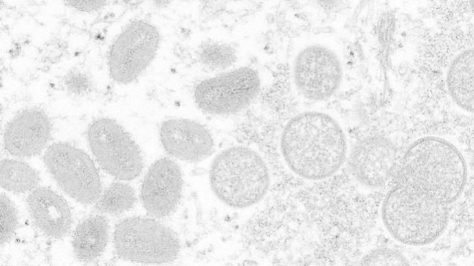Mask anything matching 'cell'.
Returning a JSON list of instances; mask_svg holds the SVG:
<instances>
[{
  "label": "cell",
  "mask_w": 474,
  "mask_h": 266,
  "mask_svg": "<svg viewBox=\"0 0 474 266\" xmlns=\"http://www.w3.org/2000/svg\"><path fill=\"white\" fill-rule=\"evenodd\" d=\"M279 148L284 162L295 175L320 180L341 167L348 144L345 130L335 117L311 110L289 119L281 131Z\"/></svg>",
  "instance_id": "1"
},
{
  "label": "cell",
  "mask_w": 474,
  "mask_h": 266,
  "mask_svg": "<svg viewBox=\"0 0 474 266\" xmlns=\"http://www.w3.org/2000/svg\"><path fill=\"white\" fill-rule=\"evenodd\" d=\"M398 182L450 205L461 195L467 166L458 148L450 141L427 136L407 148L399 164Z\"/></svg>",
  "instance_id": "2"
},
{
  "label": "cell",
  "mask_w": 474,
  "mask_h": 266,
  "mask_svg": "<svg viewBox=\"0 0 474 266\" xmlns=\"http://www.w3.org/2000/svg\"><path fill=\"white\" fill-rule=\"evenodd\" d=\"M449 206L397 182L383 200L381 216L385 229L396 241L422 246L435 241L445 230Z\"/></svg>",
  "instance_id": "3"
},
{
  "label": "cell",
  "mask_w": 474,
  "mask_h": 266,
  "mask_svg": "<svg viewBox=\"0 0 474 266\" xmlns=\"http://www.w3.org/2000/svg\"><path fill=\"white\" fill-rule=\"evenodd\" d=\"M209 179L217 198L234 208L258 203L271 182L264 160L256 151L243 145L229 147L218 154L212 162Z\"/></svg>",
  "instance_id": "4"
},
{
  "label": "cell",
  "mask_w": 474,
  "mask_h": 266,
  "mask_svg": "<svg viewBox=\"0 0 474 266\" xmlns=\"http://www.w3.org/2000/svg\"><path fill=\"white\" fill-rule=\"evenodd\" d=\"M290 79L298 97L323 101L334 96L344 77L343 60L335 42L321 35L307 36L293 47Z\"/></svg>",
  "instance_id": "5"
},
{
  "label": "cell",
  "mask_w": 474,
  "mask_h": 266,
  "mask_svg": "<svg viewBox=\"0 0 474 266\" xmlns=\"http://www.w3.org/2000/svg\"><path fill=\"white\" fill-rule=\"evenodd\" d=\"M113 243L121 258L144 263H168L179 254L177 236L168 227L146 217H129L115 228Z\"/></svg>",
  "instance_id": "6"
},
{
  "label": "cell",
  "mask_w": 474,
  "mask_h": 266,
  "mask_svg": "<svg viewBox=\"0 0 474 266\" xmlns=\"http://www.w3.org/2000/svg\"><path fill=\"white\" fill-rule=\"evenodd\" d=\"M261 86L258 71L242 66L199 82L194 90V99L206 113L232 115L250 106L260 94Z\"/></svg>",
  "instance_id": "7"
},
{
  "label": "cell",
  "mask_w": 474,
  "mask_h": 266,
  "mask_svg": "<svg viewBox=\"0 0 474 266\" xmlns=\"http://www.w3.org/2000/svg\"><path fill=\"white\" fill-rule=\"evenodd\" d=\"M87 141L96 160L108 173L131 180L142 172L144 160L130 134L116 121L99 118L89 125Z\"/></svg>",
  "instance_id": "8"
},
{
  "label": "cell",
  "mask_w": 474,
  "mask_h": 266,
  "mask_svg": "<svg viewBox=\"0 0 474 266\" xmlns=\"http://www.w3.org/2000/svg\"><path fill=\"white\" fill-rule=\"evenodd\" d=\"M160 44L158 29L145 20L127 25L112 43L108 54L111 78L119 84L135 81L155 58Z\"/></svg>",
  "instance_id": "9"
},
{
  "label": "cell",
  "mask_w": 474,
  "mask_h": 266,
  "mask_svg": "<svg viewBox=\"0 0 474 266\" xmlns=\"http://www.w3.org/2000/svg\"><path fill=\"white\" fill-rule=\"evenodd\" d=\"M43 161L58 186L75 200L84 204L98 201L102 183L91 158L67 143H55L45 150Z\"/></svg>",
  "instance_id": "10"
},
{
  "label": "cell",
  "mask_w": 474,
  "mask_h": 266,
  "mask_svg": "<svg viewBox=\"0 0 474 266\" xmlns=\"http://www.w3.org/2000/svg\"><path fill=\"white\" fill-rule=\"evenodd\" d=\"M183 177L179 165L162 158L148 169L141 189V200L151 216L162 218L177 208L183 192Z\"/></svg>",
  "instance_id": "11"
},
{
  "label": "cell",
  "mask_w": 474,
  "mask_h": 266,
  "mask_svg": "<svg viewBox=\"0 0 474 266\" xmlns=\"http://www.w3.org/2000/svg\"><path fill=\"white\" fill-rule=\"evenodd\" d=\"M398 152L392 141L381 136H369L352 151L349 164L355 179L370 188L383 186L398 165Z\"/></svg>",
  "instance_id": "12"
},
{
  "label": "cell",
  "mask_w": 474,
  "mask_h": 266,
  "mask_svg": "<svg viewBox=\"0 0 474 266\" xmlns=\"http://www.w3.org/2000/svg\"><path fill=\"white\" fill-rule=\"evenodd\" d=\"M159 138L165 151L183 161H201L214 149L210 131L202 124L187 119L164 121L159 128Z\"/></svg>",
  "instance_id": "13"
},
{
  "label": "cell",
  "mask_w": 474,
  "mask_h": 266,
  "mask_svg": "<svg viewBox=\"0 0 474 266\" xmlns=\"http://www.w3.org/2000/svg\"><path fill=\"white\" fill-rule=\"evenodd\" d=\"M52 131L48 116L39 108L19 112L7 124L3 142L5 149L17 157H31L41 153Z\"/></svg>",
  "instance_id": "14"
},
{
  "label": "cell",
  "mask_w": 474,
  "mask_h": 266,
  "mask_svg": "<svg viewBox=\"0 0 474 266\" xmlns=\"http://www.w3.org/2000/svg\"><path fill=\"white\" fill-rule=\"evenodd\" d=\"M27 202L35 225L45 235L58 239L69 232L72 222L70 208L54 191L47 187L34 189Z\"/></svg>",
  "instance_id": "15"
},
{
  "label": "cell",
  "mask_w": 474,
  "mask_h": 266,
  "mask_svg": "<svg viewBox=\"0 0 474 266\" xmlns=\"http://www.w3.org/2000/svg\"><path fill=\"white\" fill-rule=\"evenodd\" d=\"M449 95L460 109L473 111V50L466 49L451 60L447 72Z\"/></svg>",
  "instance_id": "16"
},
{
  "label": "cell",
  "mask_w": 474,
  "mask_h": 266,
  "mask_svg": "<svg viewBox=\"0 0 474 266\" xmlns=\"http://www.w3.org/2000/svg\"><path fill=\"white\" fill-rule=\"evenodd\" d=\"M109 226L101 215L91 216L76 227L72 246L76 258L90 261L98 258L104 250L109 240Z\"/></svg>",
  "instance_id": "17"
},
{
  "label": "cell",
  "mask_w": 474,
  "mask_h": 266,
  "mask_svg": "<svg viewBox=\"0 0 474 266\" xmlns=\"http://www.w3.org/2000/svg\"><path fill=\"white\" fill-rule=\"evenodd\" d=\"M0 174L1 187L16 193L34 190L39 182L38 175L34 169L16 160H2Z\"/></svg>",
  "instance_id": "18"
},
{
  "label": "cell",
  "mask_w": 474,
  "mask_h": 266,
  "mask_svg": "<svg viewBox=\"0 0 474 266\" xmlns=\"http://www.w3.org/2000/svg\"><path fill=\"white\" fill-rule=\"evenodd\" d=\"M136 199L131 186L121 182H113L100 196L96 207L102 213L118 215L131 209Z\"/></svg>",
  "instance_id": "19"
},
{
  "label": "cell",
  "mask_w": 474,
  "mask_h": 266,
  "mask_svg": "<svg viewBox=\"0 0 474 266\" xmlns=\"http://www.w3.org/2000/svg\"><path fill=\"white\" fill-rule=\"evenodd\" d=\"M232 50L225 45L208 44L200 51L201 61L212 68H222L229 65L234 60Z\"/></svg>",
  "instance_id": "20"
},
{
  "label": "cell",
  "mask_w": 474,
  "mask_h": 266,
  "mask_svg": "<svg viewBox=\"0 0 474 266\" xmlns=\"http://www.w3.org/2000/svg\"><path fill=\"white\" fill-rule=\"evenodd\" d=\"M18 225L16 210L11 200L1 195V243H7L13 236Z\"/></svg>",
  "instance_id": "21"
},
{
  "label": "cell",
  "mask_w": 474,
  "mask_h": 266,
  "mask_svg": "<svg viewBox=\"0 0 474 266\" xmlns=\"http://www.w3.org/2000/svg\"><path fill=\"white\" fill-rule=\"evenodd\" d=\"M364 263L370 265H407L408 261L396 251L382 249L371 254Z\"/></svg>",
  "instance_id": "22"
},
{
  "label": "cell",
  "mask_w": 474,
  "mask_h": 266,
  "mask_svg": "<svg viewBox=\"0 0 474 266\" xmlns=\"http://www.w3.org/2000/svg\"><path fill=\"white\" fill-rule=\"evenodd\" d=\"M106 1H80L68 0L66 1L67 5L81 12H93L99 10L106 5Z\"/></svg>",
  "instance_id": "23"
},
{
  "label": "cell",
  "mask_w": 474,
  "mask_h": 266,
  "mask_svg": "<svg viewBox=\"0 0 474 266\" xmlns=\"http://www.w3.org/2000/svg\"><path fill=\"white\" fill-rule=\"evenodd\" d=\"M69 88L76 93H82L87 90L89 87L88 81L87 78L84 77L81 74H71L69 77Z\"/></svg>",
  "instance_id": "24"
}]
</instances>
